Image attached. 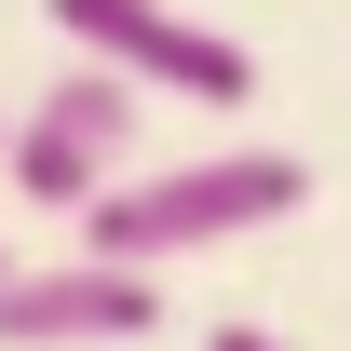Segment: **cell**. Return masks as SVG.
<instances>
[{
	"label": "cell",
	"mask_w": 351,
	"mask_h": 351,
	"mask_svg": "<svg viewBox=\"0 0 351 351\" xmlns=\"http://www.w3.org/2000/svg\"><path fill=\"white\" fill-rule=\"evenodd\" d=\"M298 203H311V162H298V149H203V162L122 176V189L82 217V257L162 270V257H203V243H243V230H284Z\"/></svg>",
	"instance_id": "cell-1"
},
{
	"label": "cell",
	"mask_w": 351,
	"mask_h": 351,
	"mask_svg": "<svg viewBox=\"0 0 351 351\" xmlns=\"http://www.w3.org/2000/svg\"><path fill=\"white\" fill-rule=\"evenodd\" d=\"M135 122H149V95H135V82L68 68V82H41V95H27V122H14V149H0V176H14L27 203L95 217V203L122 189V162H135Z\"/></svg>",
	"instance_id": "cell-2"
},
{
	"label": "cell",
	"mask_w": 351,
	"mask_h": 351,
	"mask_svg": "<svg viewBox=\"0 0 351 351\" xmlns=\"http://www.w3.org/2000/svg\"><path fill=\"white\" fill-rule=\"evenodd\" d=\"M54 27L82 41V68H108L135 95H203V108H243L257 95V54L230 27H189L176 0H54Z\"/></svg>",
	"instance_id": "cell-3"
},
{
	"label": "cell",
	"mask_w": 351,
	"mask_h": 351,
	"mask_svg": "<svg viewBox=\"0 0 351 351\" xmlns=\"http://www.w3.org/2000/svg\"><path fill=\"white\" fill-rule=\"evenodd\" d=\"M135 338H162V284L149 270L68 257V270H14L0 284V351H135Z\"/></svg>",
	"instance_id": "cell-4"
},
{
	"label": "cell",
	"mask_w": 351,
	"mask_h": 351,
	"mask_svg": "<svg viewBox=\"0 0 351 351\" xmlns=\"http://www.w3.org/2000/svg\"><path fill=\"white\" fill-rule=\"evenodd\" d=\"M203 351H284V338H270V324H217Z\"/></svg>",
	"instance_id": "cell-5"
},
{
	"label": "cell",
	"mask_w": 351,
	"mask_h": 351,
	"mask_svg": "<svg viewBox=\"0 0 351 351\" xmlns=\"http://www.w3.org/2000/svg\"><path fill=\"white\" fill-rule=\"evenodd\" d=\"M0 149H14V108H0Z\"/></svg>",
	"instance_id": "cell-6"
},
{
	"label": "cell",
	"mask_w": 351,
	"mask_h": 351,
	"mask_svg": "<svg viewBox=\"0 0 351 351\" xmlns=\"http://www.w3.org/2000/svg\"><path fill=\"white\" fill-rule=\"evenodd\" d=\"M0 284H14V257H0Z\"/></svg>",
	"instance_id": "cell-7"
}]
</instances>
